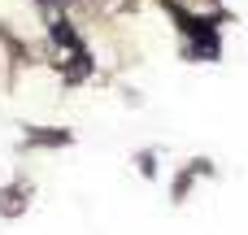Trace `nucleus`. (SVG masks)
Segmentation results:
<instances>
[{
  "instance_id": "1",
  "label": "nucleus",
  "mask_w": 248,
  "mask_h": 235,
  "mask_svg": "<svg viewBox=\"0 0 248 235\" xmlns=\"http://www.w3.org/2000/svg\"><path fill=\"white\" fill-rule=\"evenodd\" d=\"M183 31L192 35V52H196V57H205V61H214V57H218L214 22H192V17H183Z\"/></svg>"
}]
</instances>
